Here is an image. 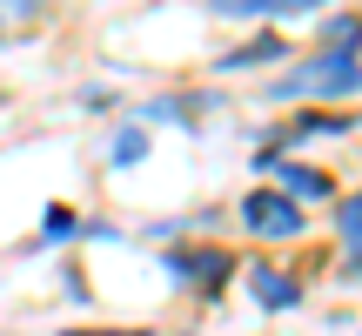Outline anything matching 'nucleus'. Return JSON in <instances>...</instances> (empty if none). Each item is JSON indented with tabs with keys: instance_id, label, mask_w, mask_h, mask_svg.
Here are the masks:
<instances>
[{
	"instance_id": "nucleus-11",
	"label": "nucleus",
	"mask_w": 362,
	"mask_h": 336,
	"mask_svg": "<svg viewBox=\"0 0 362 336\" xmlns=\"http://www.w3.org/2000/svg\"><path fill=\"white\" fill-rule=\"evenodd\" d=\"M141 155H148V135H141V128H121V135H115V168H134Z\"/></svg>"
},
{
	"instance_id": "nucleus-9",
	"label": "nucleus",
	"mask_w": 362,
	"mask_h": 336,
	"mask_svg": "<svg viewBox=\"0 0 362 336\" xmlns=\"http://www.w3.org/2000/svg\"><path fill=\"white\" fill-rule=\"evenodd\" d=\"M40 235H47V242L88 235V215H81V208H67V202H47V215H40Z\"/></svg>"
},
{
	"instance_id": "nucleus-7",
	"label": "nucleus",
	"mask_w": 362,
	"mask_h": 336,
	"mask_svg": "<svg viewBox=\"0 0 362 336\" xmlns=\"http://www.w3.org/2000/svg\"><path fill=\"white\" fill-rule=\"evenodd\" d=\"M356 128V115H296L282 135H275V148L282 142H309V135H349Z\"/></svg>"
},
{
	"instance_id": "nucleus-2",
	"label": "nucleus",
	"mask_w": 362,
	"mask_h": 336,
	"mask_svg": "<svg viewBox=\"0 0 362 336\" xmlns=\"http://www.w3.org/2000/svg\"><path fill=\"white\" fill-rule=\"evenodd\" d=\"M168 276L188 283V289H202V296H221V289L242 276V262L221 242H181V249H168Z\"/></svg>"
},
{
	"instance_id": "nucleus-13",
	"label": "nucleus",
	"mask_w": 362,
	"mask_h": 336,
	"mask_svg": "<svg viewBox=\"0 0 362 336\" xmlns=\"http://www.w3.org/2000/svg\"><path fill=\"white\" fill-rule=\"evenodd\" d=\"M0 101H7V94H0Z\"/></svg>"
},
{
	"instance_id": "nucleus-1",
	"label": "nucleus",
	"mask_w": 362,
	"mask_h": 336,
	"mask_svg": "<svg viewBox=\"0 0 362 336\" xmlns=\"http://www.w3.org/2000/svg\"><path fill=\"white\" fill-rule=\"evenodd\" d=\"M288 94H322V101H349V94H362V54H342V47H322L309 54L302 67H288L282 81H275V101H288Z\"/></svg>"
},
{
	"instance_id": "nucleus-12",
	"label": "nucleus",
	"mask_w": 362,
	"mask_h": 336,
	"mask_svg": "<svg viewBox=\"0 0 362 336\" xmlns=\"http://www.w3.org/2000/svg\"><path fill=\"white\" fill-rule=\"evenodd\" d=\"M61 336H148V330H61Z\"/></svg>"
},
{
	"instance_id": "nucleus-4",
	"label": "nucleus",
	"mask_w": 362,
	"mask_h": 336,
	"mask_svg": "<svg viewBox=\"0 0 362 336\" xmlns=\"http://www.w3.org/2000/svg\"><path fill=\"white\" fill-rule=\"evenodd\" d=\"M255 168H269V175H275V189H282L288 202H322V195H336V181H329L322 168L288 162L282 148H262V155H255Z\"/></svg>"
},
{
	"instance_id": "nucleus-3",
	"label": "nucleus",
	"mask_w": 362,
	"mask_h": 336,
	"mask_svg": "<svg viewBox=\"0 0 362 336\" xmlns=\"http://www.w3.org/2000/svg\"><path fill=\"white\" fill-rule=\"evenodd\" d=\"M242 229L262 242H296L302 235V202H288L282 189H248L242 195Z\"/></svg>"
},
{
	"instance_id": "nucleus-10",
	"label": "nucleus",
	"mask_w": 362,
	"mask_h": 336,
	"mask_svg": "<svg viewBox=\"0 0 362 336\" xmlns=\"http://www.w3.org/2000/svg\"><path fill=\"white\" fill-rule=\"evenodd\" d=\"M322 34H329V47L356 54V40H362V13H329V21H322Z\"/></svg>"
},
{
	"instance_id": "nucleus-6",
	"label": "nucleus",
	"mask_w": 362,
	"mask_h": 336,
	"mask_svg": "<svg viewBox=\"0 0 362 336\" xmlns=\"http://www.w3.org/2000/svg\"><path fill=\"white\" fill-rule=\"evenodd\" d=\"M336 235H342V276L362 283V189H349L336 202Z\"/></svg>"
},
{
	"instance_id": "nucleus-8",
	"label": "nucleus",
	"mask_w": 362,
	"mask_h": 336,
	"mask_svg": "<svg viewBox=\"0 0 362 336\" xmlns=\"http://www.w3.org/2000/svg\"><path fill=\"white\" fill-rule=\"evenodd\" d=\"M282 54V34H262V40H248V47H235V54H221V74H242V67H262V61H275Z\"/></svg>"
},
{
	"instance_id": "nucleus-5",
	"label": "nucleus",
	"mask_w": 362,
	"mask_h": 336,
	"mask_svg": "<svg viewBox=\"0 0 362 336\" xmlns=\"http://www.w3.org/2000/svg\"><path fill=\"white\" fill-rule=\"evenodd\" d=\"M242 283H248V296H255L269 316H282V310H296V303H302V283L288 269H275V262H248Z\"/></svg>"
}]
</instances>
